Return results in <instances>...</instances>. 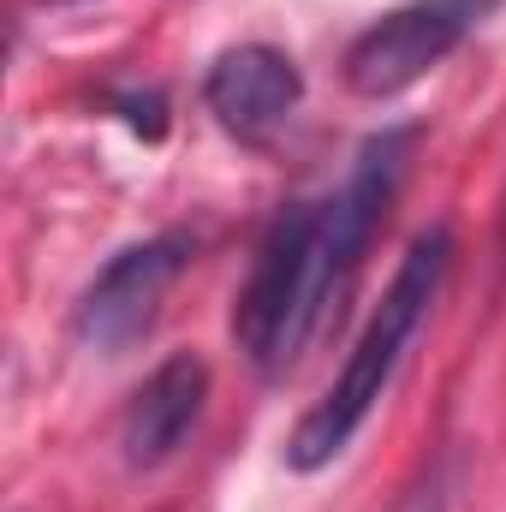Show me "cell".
Masks as SVG:
<instances>
[{"label": "cell", "mask_w": 506, "mask_h": 512, "mask_svg": "<svg viewBox=\"0 0 506 512\" xmlns=\"http://www.w3.org/2000/svg\"><path fill=\"white\" fill-rule=\"evenodd\" d=\"M501 251H506V215H501Z\"/></svg>", "instance_id": "cell-8"}, {"label": "cell", "mask_w": 506, "mask_h": 512, "mask_svg": "<svg viewBox=\"0 0 506 512\" xmlns=\"http://www.w3.org/2000/svg\"><path fill=\"white\" fill-rule=\"evenodd\" d=\"M203 405H209V364L197 352L161 358L137 382V393L126 399V417H120V453L131 471L167 465L185 447V435L203 423Z\"/></svg>", "instance_id": "cell-6"}, {"label": "cell", "mask_w": 506, "mask_h": 512, "mask_svg": "<svg viewBox=\"0 0 506 512\" xmlns=\"http://www.w3.org/2000/svg\"><path fill=\"white\" fill-rule=\"evenodd\" d=\"M501 0H405L346 48V90L364 102H393L423 84Z\"/></svg>", "instance_id": "cell-3"}, {"label": "cell", "mask_w": 506, "mask_h": 512, "mask_svg": "<svg viewBox=\"0 0 506 512\" xmlns=\"http://www.w3.org/2000/svg\"><path fill=\"white\" fill-rule=\"evenodd\" d=\"M453 495H459V453H435L405 483V495L393 501V512H453Z\"/></svg>", "instance_id": "cell-7"}, {"label": "cell", "mask_w": 506, "mask_h": 512, "mask_svg": "<svg viewBox=\"0 0 506 512\" xmlns=\"http://www.w3.org/2000/svg\"><path fill=\"white\" fill-rule=\"evenodd\" d=\"M411 149H417V126H393L370 137L358 149L352 173L340 179V191H328L322 203H292L256 245L251 280L233 310V334L262 376H280L298 364V352L322 328L328 304L358 274L381 215L393 209V197L405 185Z\"/></svg>", "instance_id": "cell-1"}, {"label": "cell", "mask_w": 506, "mask_h": 512, "mask_svg": "<svg viewBox=\"0 0 506 512\" xmlns=\"http://www.w3.org/2000/svg\"><path fill=\"white\" fill-rule=\"evenodd\" d=\"M453 251H459L453 227H429V233L411 239V251L399 256L381 304L370 310V322H364V334H358V346L346 358V370L298 417V429L286 441V465L292 471H322L358 441V429L370 423V411L381 405V393L393 387L399 364H405V346L429 322V310H435V298H441V286L453 274Z\"/></svg>", "instance_id": "cell-2"}, {"label": "cell", "mask_w": 506, "mask_h": 512, "mask_svg": "<svg viewBox=\"0 0 506 512\" xmlns=\"http://www.w3.org/2000/svg\"><path fill=\"white\" fill-rule=\"evenodd\" d=\"M185 268H191V239H185V233H161V239L126 245V251L84 286V298H78V310H72L78 346H90V352H120V346H131V340L155 322L167 286H173Z\"/></svg>", "instance_id": "cell-4"}, {"label": "cell", "mask_w": 506, "mask_h": 512, "mask_svg": "<svg viewBox=\"0 0 506 512\" xmlns=\"http://www.w3.org/2000/svg\"><path fill=\"white\" fill-rule=\"evenodd\" d=\"M203 102L215 114V126L239 143H268L274 131L292 120V108L304 102V78L292 66V54L268 48V42H245L227 48L209 78H203Z\"/></svg>", "instance_id": "cell-5"}]
</instances>
